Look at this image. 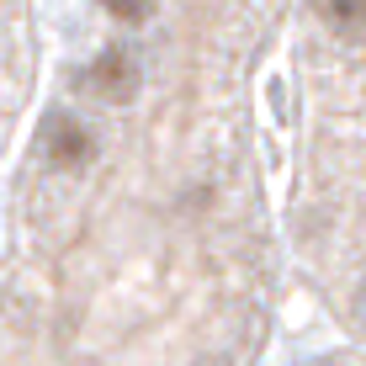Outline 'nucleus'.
I'll return each mask as SVG.
<instances>
[{
  "label": "nucleus",
  "mask_w": 366,
  "mask_h": 366,
  "mask_svg": "<svg viewBox=\"0 0 366 366\" xmlns=\"http://www.w3.org/2000/svg\"><path fill=\"white\" fill-rule=\"evenodd\" d=\"M91 91L101 101H112V107H122V101H133L138 96V64H133V54H122V48H107V54H96V64H91Z\"/></svg>",
  "instance_id": "obj_1"
},
{
  "label": "nucleus",
  "mask_w": 366,
  "mask_h": 366,
  "mask_svg": "<svg viewBox=\"0 0 366 366\" xmlns=\"http://www.w3.org/2000/svg\"><path fill=\"white\" fill-rule=\"evenodd\" d=\"M91 154H96L91 128H80L74 117H54V128H48V159H54L59 170H80Z\"/></svg>",
  "instance_id": "obj_2"
},
{
  "label": "nucleus",
  "mask_w": 366,
  "mask_h": 366,
  "mask_svg": "<svg viewBox=\"0 0 366 366\" xmlns=\"http://www.w3.org/2000/svg\"><path fill=\"white\" fill-rule=\"evenodd\" d=\"M324 16L335 27H366V0H324Z\"/></svg>",
  "instance_id": "obj_3"
},
{
  "label": "nucleus",
  "mask_w": 366,
  "mask_h": 366,
  "mask_svg": "<svg viewBox=\"0 0 366 366\" xmlns=\"http://www.w3.org/2000/svg\"><path fill=\"white\" fill-rule=\"evenodd\" d=\"M101 11H112L117 21H149L159 11V0H101Z\"/></svg>",
  "instance_id": "obj_4"
}]
</instances>
